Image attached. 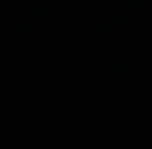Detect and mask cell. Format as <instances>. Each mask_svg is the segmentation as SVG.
I'll return each instance as SVG.
<instances>
[]
</instances>
